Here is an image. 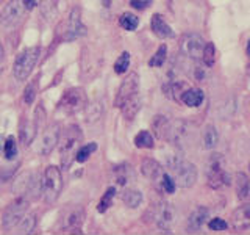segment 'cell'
I'll use <instances>...</instances> for the list:
<instances>
[{"instance_id": "obj_26", "label": "cell", "mask_w": 250, "mask_h": 235, "mask_svg": "<svg viewBox=\"0 0 250 235\" xmlns=\"http://www.w3.org/2000/svg\"><path fill=\"white\" fill-rule=\"evenodd\" d=\"M169 125H170V121L167 119L166 116H163V115L155 116V119L152 121V127H153V132H155L156 138L166 140V137H167V130H169Z\"/></svg>"}, {"instance_id": "obj_12", "label": "cell", "mask_w": 250, "mask_h": 235, "mask_svg": "<svg viewBox=\"0 0 250 235\" xmlns=\"http://www.w3.org/2000/svg\"><path fill=\"white\" fill-rule=\"evenodd\" d=\"M25 11H27V8L22 0H11L10 3L5 5L3 11H2V24L6 28L18 27L23 21Z\"/></svg>"}, {"instance_id": "obj_43", "label": "cell", "mask_w": 250, "mask_h": 235, "mask_svg": "<svg viewBox=\"0 0 250 235\" xmlns=\"http://www.w3.org/2000/svg\"><path fill=\"white\" fill-rule=\"evenodd\" d=\"M14 172H16V166H5L0 171V185L6 184L8 180H11L14 177Z\"/></svg>"}, {"instance_id": "obj_49", "label": "cell", "mask_w": 250, "mask_h": 235, "mask_svg": "<svg viewBox=\"0 0 250 235\" xmlns=\"http://www.w3.org/2000/svg\"><path fill=\"white\" fill-rule=\"evenodd\" d=\"M246 50H247V55L250 57V39H249V43H247V47H246Z\"/></svg>"}, {"instance_id": "obj_13", "label": "cell", "mask_w": 250, "mask_h": 235, "mask_svg": "<svg viewBox=\"0 0 250 235\" xmlns=\"http://www.w3.org/2000/svg\"><path fill=\"white\" fill-rule=\"evenodd\" d=\"M203 46H205V41L199 33H185L180 38V50L192 60L202 58Z\"/></svg>"}, {"instance_id": "obj_21", "label": "cell", "mask_w": 250, "mask_h": 235, "mask_svg": "<svg viewBox=\"0 0 250 235\" xmlns=\"http://www.w3.org/2000/svg\"><path fill=\"white\" fill-rule=\"evenodd\" d=\"M38 125L33 121L30 119H23L22 124H21V129H19V138H21V143L23 146H30L31 143H33V140L36 137V132H38Z\"/></svg>"}, {"instance_id": "obj_25", "label": "cell", "mask_w": 250, "mask_h": 235, "mask_svg": "<svg viewBox=\"0 0 250 235\" xmlns=\"http://www.w3.org/2000/svg\"><path fill=\"white\" fill-rule=\"evenodd\" d=\"M122 110V115L125 116V119H133V118L136 116V113L141 110V97L139 94H135L133 97H130L125 104L121 107Z\"/></svg>"}, {"instance_id": "obj_17", "label": "cell", "mask_w": 250, "mask_h": 235, "mask_svg": "<svg viewBox=\"0 0 250 235\" xmlns=\"http://www.w3.org/2000/svg\"><path fill=\"white\" fill-rule=\"evenodd\" d=\"M231 226L234 231H246L250 227V202L239 206L231 213Z\"/></svg>"}, {"instance_id": "obj_7", "label": "cell", "mask_w": 250, "mask_h": 235, "mask_svg": "<svg viewBox=\"0 0 250 235\" xmlns=\"http://www.w3.org/2000/svg\"><path fill=\"white\" fill-rule=\"evenodd\" d=\"M167 166L175 172V182L182 188H191L197 180V168L182 159H167Z\"/></svg>"}, {"instance_id": "obj_15", "label": "cell", "mask_w": 250, "mask_h": 235, "mask_svg": "<svg viewBox=\"0 0 250 235\" xmlns=\"http://www.w3.org/2000/svg\"><path fill=\"white\" fill-rule=\"evenodd\" d=\"M60 125L58 124H52L49 125L44 132H42V138H41V144H39V152L42 155H49L55 146L58 144L60 140Z\"/></svg>"}, {"instance_id": "obj_10", "label": "cell", "mask_w": 250, "mask_h": 235, "mask_svg": "<svg viewBox=\"0 0 250 235\" xmlns=\"http://www.w3.org/2000/svg\"><path fill=\"white\" fill-rule=\"evenodd\" d=\"M230 184V177L224 169V157L221 154H213L208 162V185L213 190H221Z\"/></svg>"}, {"instance_id": "obj_24", "label": "cell", "mask_w": 250, "mask_h": 235, "mask_svg": "<svg viewBox=\"0 0 250 235\" xmlns=\"http://www.w3.org/2000/svg\"><path fill=\"white\" fill-rule=\"evenodd\" d=\"M203 99H205V94L200 88H188L182 96V102L188 107H199Z\"/></svg>"}, {"instance_id": "obj_33", "label": "cell", "mask_w": 250, "mask_h": 235, "mask_svg": "<svg viewBox=\"0 0 250 235\" xmlns=\"http://www.w3.org/2000/svg\"><path fill=\"white\" fill-rule=\"evenodd\" d=\"M114 196H116V188H114V187H109L108 190L104 193V196H102V199H100L99 206H97L99 213H105V212H106L109 207H111Z\"/></svg>"}, {"instance_id": "obj_8", "label": "cell", "mask_w": 250, "mask_h": 235, "mask_svg": "<svg viewBox=\"0 0 250 235\" xmlns=\"http://www.w3.org/2000/svg\"><path fill=\"white\" fill-rule=\"evenodd\" d=\"M88 105V96L83 88H70L64 91V94L60 99L58 108L64 115H75L78 112H83Z\"/></svg>"}, {"instance_id": "obj_1", "label": "cell", "mask_w": 250, "mask_h": 235, "mask_svg": "<svg viewBox=\"0 0 250 235\" xmlns=\"http://www.w3.org/2000/svg\"><path fill=\"white\" fill-rule=\"evenodd\" d=\"M82 130L77 125H67V127L60 133L58 146L61 154V164L62 168H69L72 160L75 159V154L78 151V143L82 141Z\"/></svg>"}, {"instance_id": "obj_52", "label": "cell", "mask_w": 250, "mask_h": 235, "mask_svg": "<svg viewBox=\"0 0 250 235\" xmlns=\"http://www.w3.org/2000/svg\"><path fill=\"white\" fill-rule=\"evenodd\" d=\"M249 171H250V163H249Z\"/></svg>"}, {"instance_id": "obj_18", "label": "cell", "mask_w": 250, "mask_h": 235, "mask_svg": "<svg viewBox=\"0 0 250 235\" xmlns=\"http://www.w3.org/2000/svg\"><path fill=\"white\" fill-rule=\"evenodd\" d=\"M208 216H209V209L205 206H199L195 207V210L189 215L188 218V232L194 234V232H200L202 226L208 221Z\"/></svg>"}, {"instance_id": "obj_6", "label": "cell", "mask_w": 250, "mask_h": 235, "mask_svg": "<svg viewBox=\"0 0 250 235\" xmlns=\"http://www.w3.org/2000/svg\"><path fill=\"white\" fill-rule=\"evenodd\" d=\"M38 58H39V47H28V49L22 50L16 57L13 65V74L16 77V80L19 82L27 80L36 65Z\"/></svg>"}, {"instance_id": "obj_4", "label": "cell", "mask_w": 250, "mask_h": 235, "mask_svg": "<svg viewBox=\"0 0 250 235\" xmlns=\"http://www.w3.org/2000/svg\"><path fill=\"white\" fill-rule=\"evenodd\" d=\"M57 35L61 41H75V39L86 35V27L82 22L80 8H72L67 18L58 25Z\"/></svg>"}, {"instance_id": "obj_14", "label": "cell", "mask_w": 250, "mask_h": 235, "mask_svg": "<svg viewBox=\"0 0 250 235\" xmlns=\"http://www.w3.org/2000/svg\"><path fill=\"white\" fill-rule=\"evenodd\" d=\"M138 90H139V75L136 72H130L119 86V91H117L114 99V105L117 108H121L130 97L138 94Z\"/></svg>"}, {"instance_id": "obj_5", "label": "cell", "mask_w": 250, "mask_h": 235, "mask_svg": "<svg viewBox=\"0 0 250 235\" xmlns=\"http://www.w3.org/2000/svg\"><path fill=\"white\" fill-rule=\"evenodd\" d=\"M62 187H64V180H62L60 168L53 164L47 166L42 174V196L45 202L52 204L57 201L62 191Z\"/></svg>"}, {"instance_id": "obj_38", "label": "cell", "mask_w": 250, "mask_h": 235, "mask_svg": "<svg viewBox=\"0 0 250 235\" xmlns=\"http://www.w3.org/2000/svg\"><path fill=\"white\" fill-rule=\"evenodd\" d=\"M130 68V53L122 52L121 57L116 60L114 63V72L116 74H125Z\"/></svg>"}, {"instance_id": "obj_2", "label": "cell", "mask_w": 250, "mask_h": 235, "mask_svg": "<svg viewBox=\"0 0 250 235\" xmlns=\"http://www.w3.org/2000/svg\"><path fill=\"white\" fill-rule=\"evenodd\" d=\"M13 193L18 198L36 199L42 193V180L39 182L36 176L30 171H23L19 176H16L13 182Z\"/></svg>"}, {"instance_id": "obj_45", "label": "cell", "mask_w": 250, "mask_h": 235, "mask_svg": "<svg viewBox=\"0 0 250 235\" xmlns=\"http://www.w3.org/2000/svg\"><path fill=\"white\" fill-rule=\"evenodd\" d=\"M44 119H45V112H44V108H42L41 105H39V107L36 108V112H35V122H36V125H38V129L42 125Z\"/></svg>"}, {"instance_id": "obj_44", "label": "cell", "mask_w": 250, "mask_h": 235, "mask_svg": "<svg viewBox=\"0 0 250 235\" xmlns=\"http://www.w3.org/2000/svg\"><path fill=\"white\" fill-rule=\"evenodd\" d=\"M152 2H153V0H130V6L135 8V10L144 11L152 5Z\"/></svg>"}, {"instance_id": "obj_51", "label": "cell", "mask_w": 250, "mask_h": 235, "mask_svg": "<svg viewBox=\"0 0 250 235\" xmlns=\"http://www.w3.org/2000/svg\"><path fill=\"white\" fill-rule=\"evenodd\" d=\"M192 2H200V0H192Z\"/></svg>"}, {"instance_id": "obj_39", "label": "cell", "mask_w": 250, "mask_h": 235, "mask_svg": "<svg viewBox=\"0 0 250 235\" xmlns=\"http://www.w3.org/2000/svg\"><path fill=\"white\" fill-rule=\"evenodd\" d=\"M3 155L6 160H13L18 155V144H16V138L14 137H8L3 146Z\"/></svg>"}, {"instance_id": "obj_20", "label": "cell", "mask_w": 250, "mask_h": 235, "mask_svg": "<svg viewBox=\"0 0 250 235\" xmlns=\"http://www.w3.org/2000/svg\"><path fill=\"white\" fill-rule=\"evenodd\" d=\"M150 27L153 30V33L158 38L167 39V38H174L175 36L174 30L170 28V25H167V22L164 21V18H163L161 14H153L152 16Z\"/></svg>"}, {"instance_id": "obj_29", "label": "cell", "mask_w": 250, "mask_h": 235, "mask_svg": "<svg viewBox=\"0 0 250 235\" xmlns=\"http://www.w3.org/2000/svg\"><path fill=\"white\" fill-rule=\"evenodd\" d=\"M122 201L128 209H138L143 202V194L138 190H127L122 196Z\"/></svg>"}, {"instance_id": "obj_16", "label": "cell", "mask_w": 250, "mask_h": 235, "mask_svg": "<svg viewBox=\"0 0 250 235\" xmlns=\"http://www.w3.org/2000/svg\"><path fill=\"white\" fill-rule=\"evenodd\" d=\"M188 137V124L185 121H170L166 140L174 146H183Z\"/></svg>"}, {"instance_id": "obj_46", "label": "cell", "mask_w": 250, "mask_h": 235, "mask_svg": "<svg viewBox=\"0 0 250 235\" xmlns=\"http://www.w3.org/2000/svg\"><path fill=\"white\" fill-rule=\"evenodd\" d=\"M23 3H25V8H27V10H33V8L38 5V0H25Z\"/></svg>"}, {"instance_id": "obj_36", "label": "cell", "mask_w": 250, "mask_h": 235, "mask_svg": "<svg viewBox=\"0 0 250 235\" xmlns=\"http://www.w3.org/2000/svg\"><path fill=\"white\" fill-rule=\"evenodd\" d=\"M188 88H189V86L185 82H172L169 85V93H170L169 96L177 102H182V96Z\"/></svg>"}, {"instance_id": "obj_23", "label": "cell", "mask_w": 250, "mask_h": 235, "mask_svg": "<svg viewBox=\"0 0 250 235\" xmlns=\"http://www.w3.org/2000/svg\"><path fill=\"white\" fill-rule=\"evenodd\" d=\"M113 177H114V182L117 185L125 187L133 177H135V174H133V169H131L130 164L122 163V164H119V166H114V169H113Z\"/></svg>"}, {"instance_id": "obj_50", "label": "cell", "mask_w": 250, "mask_h": 235, "mask_svg": "<svg viewBox=\"0 0 250 235\" xmlns=\"http://www.w3.org/2000/svg\"><path fill=\"white\" fill-rule=\"evenodd\" d=\"M246 72H247V75L250 77V63H249V65L246 66Z\"/></svg>"}, {"instance_id": "obj_35", "label": "cell", "mask_w": 250, "mask_h": 235, "mask_svg": "<svg viewBox=\"0 0 250 235\" xmlns=\"http://www.w3.org/2000/svg\"><path fill=\"white\" fill-rule=\"evenodd\" d=\"M96 151H97V143H88V144H84L82 147H78V151L75 154V160L78 163H84L91 157V154L96 152Z\"/></svg>"}, {"instance_id": "obj_19", "label": "cell", "mask_w": 250, "mask_h": 235, "mask_svg": "<svg viewBox=\"0 0 250 235\" xmlns=\"http://www.w3.org/2000/svg\"><path fill=\"white\" fill-rule=\"evenodd\" d=\"M141 172H143V176L150 179V180H155V182H158L161 180L163 174H164V169L161 164L153 160V159H144L141 162Z\"/></svg>"}, {"instance_id": "obj_31", "label": "cell", "mask_w": 250, "mask_h": 235, "mask_svg": "<svg viewBox=\"0 0 250 235\" xmlns=\"http://www.w3.org/2000/svg\"><path fill=\"white\" fill-rule=\"evenodd\" d=\"M202 60H203V65L207 68H213L214 66V61H216V49H214V44L213 43H205L203 46V52H202Z\"/></svg>"}, {"instance_id": "obj_37", "label": "cell", "mask_w": 250, "mask_h": 235, "mask_svg": "<svg viewBox=\"0 0 250 235\" xmlns=\"http://www.w3.org/2000/svg\"><path fill=\"white\" fill-rule=\"evenodd\" d=\"M36 94H38V78H33L23 90V102L27 105H31L36 99Z\"/></svg>"}, {"instance_id": "obj_22", "label": "cell", "mask_w": 250, "mask_h": 235, "mask_svg": "<svg viewBox=\"0 0 250 235\" xmlns=\"http://www.w3.org/2000/svg\"><path fill=\"white\" fill-rule=\"evenodd\" d=\"M234 190H236L239 201L250 199V179L244 172H236L234 174Z\"/></svg>"}, {"instance_id": "obj_9", "label": "cell", "mask_w": 250, "mask_h": 235, "mask_svg": "<svg viewBox=\"0 0 250 235\" xmlns=\"http://www.w3.org/2000/svg\"><path fill=\"white\" fill-rule=\"evenodd\" d=\"M28 206L30 202L25 198H18L13 201L11 204H8L5 212H3V218H2V226L5 231H13L19 226L22 221V218L28 213Z\"/></svg>"}, {"instance_id": "obj_32", "label": "cell", "mask_w": 250, "mask_h": 235, "mask_svg": "<svg viewBox=\"0 0 250 235\" xmlns=\"http://www.w3.org/2000/svg\"><path fill=\"white\" fill-rule=\"evenodd\" d=\"M119 24H121V27L124 30H127V31H133V30H136L138 25H139V19H138V16L135 14H131V13H124L121 18H119Z\"/></svg>"}, {"instance_id": "obj_27", "label": "cell", "mask_w": 250, "mask_h": 235, "mask_svg": "<svg viewBox=\"0 0 250 235\" xmlns=\"http://www.w3.org/2000/svg\"><path fill=\"white\" fill-rule=\"evenodd\" d=\"M202 141L205 149H213L219 143V132L216 130L214 125H207L202 132Z\"/></svg>"}, {"instance_id": "obj_48", "label": "cell", "mask_w": 250, "mask_h": 235, "mask_svg": "<svg viewBox=\"0 0 250 235\" xmlns=\"http://www.w3.org/2000/svg\"><path fill=\"white\" fill-rule=\"evenodd\" d=\"M3 55H5V52H3V46L0 44V63H2V60H3Z\"/></svg>"}, {"instance_id": "obj_42", "label": "cell", "mask_w": 250, "mask_h": 235, "mask_svg": "<svg viewBox=\"0 0 250 235\" xmlns=\"http://www.w3.org/2000/svg\"><path fill=\"white\" fill-rule=\"evenodd\" d=\"M208 227L211 231H216V232H222V231H227V227H229V224H227L222 218H213L208 221Z\"/></svg>"}, {"instance_id": "obj_34", "label": "cell", "mask_w": 250, "mask_h": 235, "mask_svg": "<svg viewBox=\"0 0 250 235\" xmlns=\"http://www.w3.org/2000/svg\"><path fill=\"white\" fill-rule=\"evenodd\" d=\"M166 58H167V47H166V44H161L158 47V50H156L155 55L150 58V61H148V66L161 68L164 65V61H166Z\"/></svg>"}, {"instance_id": "obj_11", "label": "cell", "mask_w": 250, "mask_h": 235, "mask_svg": "<svg viewBox=\"0 0 250 235\" xmlns=\"http://www.w3.org/2000/svg\"><path fill=\"white\" fill-rule=\"evenodd\" d=\"M61 232L66 234H82V226L84 223V210L80 206H70L62 210L61 221H60Z\"/></svg>"}, {"instance_id": "obj_30", "label": "cell", "mask_w": 250, "mask_h": 235, "mask_svg": "<svg viewBox=\"0 0 250 235\" xmlns=\"http://www.w3.org/2000/svg\"><path fill=\"white\" fill-rule=\"evenodd\" d=\"M135 146L139 149H152L155 146V140L148 130H141L135 137Z\"/></svg>"}, {"instance_id": "obj_40", "label": "cell", "mask_w": 250, "mask_h": 235, "mask_svg": "<svg viewBox=\"0 0 250 235\" xmlns=\"http://www.w3.org/2000/svg\"><path fill=\"white\" fill-rule=\"evenodd\" d=\"M160 184H161V188H163V190L166 191V193H169V194H174V193H175L177 182L167 174V172H164V174H163V177H161V180H160Z\"/></svg>"}, {"instance_id": "obj_3", "label": "cell", "mask_w": 250, "mask_h": 235, "mask_svg": "<svg viewBox=\"0 0 250 235\" xmlns=\"http://www.w3.org/2000/svg\"><path fill=\"white\" fill-rule=\"evenodd\" d=\"M144 218H147L148 223L158 226L163 232L169 234L172 232L169 231V227L175 221V209L172 204L166 201H160L156 204H152L150 209L147 210V213H144Z\"/></svg>"}, {"instance_id": "obj_28", "label": "cell", "mask_w": 250, "mask_h": 235, "mask_svg": "<svg viewBox=\"0 0 250 235\" xmlns=\"http://www.w3.org/2000/svg\"><path fill=\"white\" fill-rule=\"evenodd\" d=\"M36 215L35 213H27L22 218V221L18 226V234H33L36 229Z\"/></svg>"}, {"instance_id": "obj_41", "label": "cell", "mask_w": 250, "mask_h": 235, "mask_svg": "<svg viewBox=\"0 0 250 235\" xmlns=\"http://www.w3.org/2000/svg\"><path fill=\"white\" fill-rule=\"evenodd\" d=\"M88 108V115H86V121L88 122H94L97 121L102 116V105L100 104H92V105H86Z\"/></svg>"}, {"instance_id": "obj_47", "label": "cell", "mask_w": 250, "mask_h": 235, "mask_svg": "<svg viewBox=\"0 0 250 235\" xmlns=\"http://www.w3.org/2000/svg\"><path fill=\"white\" fill-rule=\"evenodd\" d=\"M113 2H114V0H102V3H104L105 8H109V6L113 5Z\"/></svg>"}]
</instances>
